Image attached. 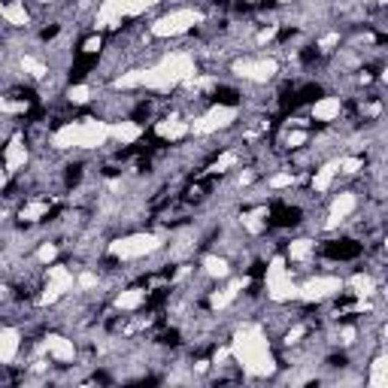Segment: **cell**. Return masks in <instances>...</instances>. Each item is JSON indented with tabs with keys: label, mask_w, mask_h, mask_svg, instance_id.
Wrapping results in <instances>:
<instances>
[{
	"label": "cell",
	"mask_w": 388,
	"mask_h": 388,
	"mask_svg": "<svg viewBox=\"0 0 388 388\" xmlns=\"http://www.w3.org/2000/svg\"><path fill=\"white\" fill-rule=\"evenodd\" d=\"M146 297H149V288H140V285L125 288V292L115 294V310H121V312H134V310H140V307L146 303Z\"/></svg>",
	"instance_id": "cell-19"
},
{
	"label": "cell",
	"mask_w": 388,
	"mask_h": 388,
	"mask_svg": "<svg viewBox=\"0 0 388 388\" xmlns=\"http://www.w3.org/2000/svg\"><path fill=\"white\" fill-rule=\"evenodd\" d=\"M201 267L210 279H228L230 273H234V270H230V261L225 258V255H203Z\"/></svg>",
	"instance_id": "cell-21"
},
{
	"label": "cell",
	"mask_w": 388,
	"mask_h": 388,
	"mask_svg": "<svg viewBox=\"0 0 388 388\" xmlns=\"http://www.w3.org/2000/svg\"><path fill=\"white\" fill-rule=\"evenodd\" d=\"M46 285L55 288V292L64 297L76 288V273H73L67 264H49L46 267Z\"/></svg>",
	"instance_id": "cell-14"
},
{
	"label": "cell",
	"mask_w": 388,
	"mask_h": 388,
	"mask_svg": "<svg viewBox=\"0 0 388 388\" xmlns=\"http://www.w3.org/2000/svg\"><path fill=\"white\" fill-rule=\"evenodd\" d=\"M316 252V240L310 237H297V240L288 243V252H285V261H294V264H307Z\"/></svg>",
	"instance_id": "cell-20"
},
{
	"label": "cell",
	"mask_w": 388,
	"mask_h": 388,
	"mask_svg": "<svg viewBox=\"0 0 388 388\" xmlns=\"http://www.w3.org/2000/svg\"><path fill=\"white\" fill-rule=\"evenodd\" d=\"M0 15H3V0H0Z\"/></svg>",
	"instance_id": "cell-41"
},
{
	"label": "cell",
	"mask_w": 388,
	"mask_h": 388,
	"mask_svg": "<svg viewBox=\"0 0 388 388\" xmlns=\"http://www.w3.org/2000/svg\"><path fill=\"white\" fill-rule=\"evenodd\" d=\"M264 288H267V297L273 303L297 301V282L292 279V270H288V261L282 255H273V258H270L267 273H264Z\"/></svg>",
	"instance_id": "cell-7"
},
{
	"label": "cell",
	"mask_w": 388,
	"mask_h": 388,
	"mask_svg": "<svg viewBox=\"0 0 388 388\" xmlns=\"http://www.w3.org/2000/svg\"><path fill=\"white\" fill-rule=\"evenodd\" d=\"M55 258H58V246H55V243H43V246L37 249V261L43 264V267L55 264Z\"/></svg>",
	"instance_id": "cell-31"
},
{
	"label": "cell",
	"mask_w": 388,
	"mask_h": 388,
	"mask_svg": "<svg viewBox=\"0 0 388 388\" xmlns=\"http://www.w3.org/2000/svg\"><path fill=\"white\" fill-rule=\"evenodd\" d=\"M279 3H294V0H279Z\"/></svg>",
	"instance_id": "cell-40"
},
{
	"label": "cell",
	"mask_w": 388,
	"mask_h": 388,
	"mask_svg": "<svg viewBox=\"0 0 388 388\" xmlns=\"http://www.w3.org/2000/svg\"><path fill=\"white\" fill-rule=\"evenodd\" d=\"M307 140H310L307 130H288V134H285V146L288 149H301Z\"/></svg>",
	"instance_id": "cell-32"
},
{
	"label": "cell",
	"mask_w": 388,
	"mask_h": 388,
	"mask_svg": "<svg viewBox=\"0 0 388 388\" xmlns=\"http://www.w3.org/2000/svg\"><path fill=\"white\" fill-rule=\"evenodd\" d=\"M303 334H307V328H303V325H294L292 331L285 334V346H294V343H301V337H303Z\"/></svg>",
	"instance_id": "cell-35"
},
{
	"label": "cell",
	"mask_w": 388,
	"mask_h": 388,
	"mask_svg": "<svg viewBox=\"0 0 388 388\" xmlns=\"http://www.w3.org/2000/svg\"><path fill=\"white\" fill-rule=\"evenodd\" d=\"M237 115H240V110H237V106H230V103H216V106H210L206 112L194 115V119H188V130H192L194 137L219 134V130H228L230 125H234Z\"/></svg>",
	"instance_id": "cell-8"
},
{
	"label": "cell",
	"mask_w": 388,
	"mask_h": 388,
	"mask_svg": "<svg viewBox=\"0 0 388 388\" xmlns=\"http://www.w3.org/2000/svg\"><path fill=\"white\" fill-rule=\"evenodd\" d=\"M230 358L252 379H264L276 373V355L270 349V340L264 337L261 325H243L230 340Z\"/></svg>",
	"instance_id": "cell-2"
},
{
	"label": "cell",
	"mask_w": 388,
	"mask_h": 388,
	"mask_svg": "<svg viewBox=\"0 0 388 388\" xmlns=\"http://www.w3.org/2000/svg\"><path fill=\"white\" fill-rule=\"evenodd\" d=\"M358 210V194L355 192H340L331 201V212H328V221H325V230H334L340 228L346 219L352 216V212Z\"/></svg>",
	"instance_id": "cell-11"
},
{
	"label": "cell",
	"mask_w": 388,
	"mask_h": 388,
	"mask_svg": "<svg viewBox=\"0 0 388 388\" xmlns=\"http://www.w3.org/2000/svg\"><path fill=\"white\" fill-rule=\"evenodd\" d=\"M203 10L197 6H176V10L158 15L152 24H149V34L155 40H176V37H185L188 31H194L197 24H203Z\"/></svg>",
	"instance_id": "cell-5"
},
{
	"label": "cell",
	"mask_w": 388,
	"mask_h": 388,
	"mask_svg": "<svg viewBox=\"0 0 388 388\" xmlns=\"http://www.w3.org/2000/svg\"><path fill=\"white\" fill-rule=\"evenodd\" d=\"M355 337H358V331H355V328H343V331H340V343L343 346H352Z\"/></svg>",
	"instance_id": "cell-37"
},
{
	"label": "cell",
	"mask_w": 388,
	"mask_h": 388,
	"mask_svg": "<svg viewBox=\"0 0 388 388\" xmlns=\"http://www.w3.org/2000/svg\"><path fill=\"white\" fill-rule=\"evenodd\" d=\"M334 179H337V158L334 161H328V164H321V167L316 170V176H312V192L316 194H325L328 188L334 185Z\"/></svg>",
	"instance_id": "cell-23"
},
{
	"label": "cell",
	"mask_w": 388,
	"mask_h": 388,
	"mask_svg": "<svg viewBox=\"0 0 388 388\" xmlns=\"http://www.w3.org/2000/svg\"><path fill=\"white\" fill-rule=\"evenodd\" d=\"M6 185H10V173H6V170H0V192H3Z\"/></svg>",
	"instance_id": "cell-38"
},
{
	"label": "cell",
	"mask_w": 388,
	"mask_h": 388,
	"mask_svg": "<svg viewBox=\"0 0 388 388\" xmlns=\"http://www.w3.org/2000/svg\"><path fill=\"white\" fill-rule=\"evenodd\" d=\"M110 140V121L103 119H76L64 121L52 134L55 149H101Z\"/></svg>",
	"instance_id": "cell-3"
},
{
	"label": "cell",
	"mask_w": 388,
	"mask_h": 388,
	"mask_svg": "<svg viewBox=\"0 0 388 388\" xmlns=\"http://www.w3.org/2000/svg\"><path fill=\"white\" fill-rule=\"evenodd\" d=\"M22 352V331L19 328H0V367L12 364Z\"/></svg>",
	"instance_id": "cell-16"
},
{
	"label": "cell",
	"mask_w": 388,
	"mask_h": 388,
	"mask_svg": "<svg viewBox=\"0 0 388 388\" xmlns=\"http://www.w3.org/2000/svg\"><path fill=\"white\" fill-rule=\"evenodd\" d=\"M161 249H164V237L152 234V230L125 234V237H119V240H112L110 246H106L110 258H115V261H140V258H149V255H155Z\"/></svg>",
	"instance_id": "cell-6"
},
{
	"label": "cell",
	"mask_w": 388,
	"mask_h": 388,
	"mask_svg": "<svg viewBox=\"0 0 388 388\" xmlns=\"http://www.w3.org/2000/svg\"><path fill=\"white\" fill-rule=\"evenodd\" d=\"M161 0H103L94 12L92 28L101 34V31H115L121 28L125 19H137V15L149 12L152 6H158Z\"/></svg>",
	"instance_id": "cell-4"
},
{
	"label": "cell",
	"mask_w": 388,
	"mask_h": 388,
	"mask_svg": "<svg viewBox=\"0 0 388 388\" xmlns=\"http://www.w3.org/2000/svg\"><path fill=\"white\" fill-rule=\"evenodd\" d=\"M294 183H297V176H294L292 170H285V173H276V176H270V179H267V185L273 188V192H282V188H292Z\"/></svg>",
	"instance_id": "cell-29"
},
{
	"label": "cell",
	"mask_w": 388,
	"mask_h": 388,
	"mask_svg": "<svg viewBox=\"0 0 388 388\" xmlns=\"http://www.w3.org/2000/svg\"><path fill=\"white\" fill-rule=\"evenodd\" d=\"M197 76V61L192 52H170L158 58L155 64H146V67L128 70L121 76L112 79L115 92H134V88H149V92L158 94H170L176 92L179 85H188Z\"/></svg>",
	"instance_id": "cell-1"
},
{
	"label": "cell",
	"mask_w": 388,
	"mask_h": 388,
	"mask_svg": "<svg viewBox=\"0 0 388 388\" xmlns=\"http://www.w3.org/2000/svg\"><path fill=\"white\" fill-rule=\"evenodd\" d=\"M346 285L352 288V294L358 297V301H370V297L376 294V279L370 276V273H355Z\"/></svg>",
	"instance_id": "cell-24"
},
{
	"label": "cell",
	"mask_w": 388,
	"mask_h": 388,
	"mask_svg": "<svg viewBox=\"0 0 388 388\" xmlns=\"http://www.w3.org/2000/svg\"><path fill=\"white\" fill-rule=\"evenodd\" d=\"M101 46H103V40H101V34H97V37H92V40H85V46H82V52L94 55V52H101Z\"/></svg>",
	"instance_id": "cell-36"
},
{
	"label": "cell",
	"mask_w": 388,
	"mask_h": 388,
	"mask_svg": "<svg viewBox=\"0 0 388 388\" xmlns=\"http://www.w3.org/2000/svg\"><path fill=\"white\" fill-rule=\"evenodd\" d=\"M76 288H82V292H92V288H97V273H92V270L79 273L76 276Z\"/></svg>",
	"instance_id": "cell-33"
},
{
	"label": "cell",
	"mask_w": 388,
	"mask_h": 388,
	"mask_svg": "<svg viewBox=\"0 0 388 388\" xmlns=\"http://www.w3.org/2000/svg\"><path fill=\"white\" fill-rule=\"evenodd\" d=\"M340 115H343V97H337V94L319 97V101L310 106V119L321 121V125H331V121H337Z\"/></svg>",
	"instance_id": "cell-13"
},
{
	"label": "cell",
	"mask_w": 388,
	"mask_h": 388,
	"mask_svg": "<svg viewBox=\"0 0 388 388\" xmlns=\"http://www.w3.org/2000/svg\"><path fill=\"white\" fill-rule=\"evenodd\" d=\"M92 97H94V88H92V85H73V88H67V101H70L73 106L88 103Z\"/></svg>",
	"instance_id": "cell-28"
},
{
	"label": "cell",
	"mask_w": 388,
	"mask_h": 388,
	"mask_svg": "<svg viewBox=\"0 0 388 388\" xmlns=\"http://www.w3.org/2000/svg\"><path fill=\"white\" fill-rule=\"evenodd\" d=\"M230 70H234V76H240L246 82H255V85H267V82L276 79L279 73V61L276 58H237L234 64H230Z\"/></svg>",
	"instance_id": "cell-9"
},
{
	"label": "cell",
	"mask_w": 388,
	"mask_h": 388,
	"mask_svg": "<svg viewBox=\"0 0 388 388\" xmlns=\"http://www.w3.org/2000/svg\"><path fill=\"white\" fill-rule=\"evenodd\" d=\"M143 137V128L137 125V121H110V140H115V143L121 146H134L137 140Z\"/></svg>",
	"instance_id": "cell-18"
},
{
	"label": "cell",
	"mask_w": 388,
	"mask_h": 388,
	"mask_svg": "<svg viewBox=\"0 0 388 388\" xmlns=\"http://www.w3.org/2000/svg\"><path fill=\"white\" fill-rule=\"evenodd\" d=\"M40 3H55V0H40Z\"/></svg>",
	"instance_id": "cell-39"
},
{
	"label": "cell",
	"mask_w": 388,
	"mask_h": 388,
	"mask_svg": "<svg viewBox=\"0 0 388 388\" xmlns=\"http://www.w3.org/2000/svg\"><path fill=\"white\" fill-rule=\"evenodd\" d=\"M6 24H12V28H28L31 24V12L24 10V0H10V3H3V15H0Z\"/></svg>",
	"instance_id": "cell-22"
},
{
	"label": "cell",
	"mask_w": 388,
	"mask_h": 388,
	"mask_svg": "<svg viewBox=\"0 0 388 388\" xmlns=\"http://www.w3.org/2000/svg\"><path fill=\"white\" fill-rule=\"evenodd\" d=\"M22 70L28 73V76H34V79H43L46 73H49V70L43 67V64H40L37 58H31V55H24V58H22Z\"/></svg>",
	"instance_id": "cell-30"
},
{
	"label": "cell",
	"mask_w": 388,
	"mask_h": 388,
	"mask_svg": "<svg viewBox=\"0 0 388 388\" xmlns=\"http://www.w3.org/2000/svg\"><path fill=\"white\" fill-rule=\"evenodd\" d=\"M43 349L52 355L58 364H67V361L76 358V343H73L70 337H64V334H46L43 337Z\"/></svg>",
	"instance_id": "cell-15"
},
{
	"label": "cell",
	"mask_w": 388,
	"mask_h": 388,
	"mask_svg": "<svg viewBox=\"0 0 388 388\" xmlns=\"http://www.w3.org/2000/svg\"><path fill=\"white\" fill-rule=\"evenodd\" d=\"M43 216H49V203L46 201H31V203H24L19 210L22 221H40Z\"/></svg>",
	"instance_id": "cell-26"
},
{
	"label": "cell",
	"mask_w": 388,
	"mask_h": 388,
	"mask_svg": "<svg viewBox=\"0 0 388 388\" xmlns=\"http://www.w3.org/2000/svg\"><path fill=\"white\" fill-rule=\"evenodd\" d=\"M346 282L340 276H310L307 282L297 285V301L303 303H325L331 301V297L343 294Z\"/></svg>",
	"instance_id": "cell-10"
},
{
	"label": "cell",
	"mask_w": 388,
	"mask_h": 388,
	"mask_svg": "<svg viewBox=\"0 0 388 388\" xmlns=\"http://www.w3.org/2000/svg\"><path fill=\"white\" fill-rule=\"evenodd\" d=\"M155 134H158L161 140H167V143H176V140L192 134V130H188V119H176V115H170V119L155 121Z\"/></svg>",
	"instance_id": "cell-17"
},
{
	"label": "cell",
	"mask_w": 388,
	"mask_h": 388,
	"mask_svg": "<svg viewBox=\"0 0 388 388\" xmlns=\"http://www.w3.org/2000/svg\"><path fill=\"white\" fill-rule=\"evenodd\" d=\"M334 46H340V34H337V31H334V34H325V37H321L319 43H316V49H321V52H331Z\"/></svg>",
	"instance_id": "cell-34"
},
{
	"label": "cell",
	"mask_w": 388,
	"mask_h": 388,
	"mask_svg": "<svg viewBox=\"0 0 388 388\" xmlns=\"http://www.w3.org/2000/svg\"><path fill=\"white\" fill-rule=\"evenodd\" d=\"M237 161H240V152H234V149H230V152H221L219 158L210 164V170L212 173H228L230 167H237Z\"/></svg>",
	"instance_id": "cell-27"
},
{
	"label": "cell",
	"mask_w": 388,
	"mask_h": 388,
	"mask_svg": "<svg viewBox=\"0 0 388 388\" xmlns=\"http://www.w3.org/2000/svg\"><path fill=\"white\" fill-rule=\"evenodd\" d=\"M24 164H28V143H24L22 134H12L10 143L3 146V170L10 173H22Z\"/></svg>",
	"instance_id": "cell-12"
},
{
	"label": "cell",
	"mask_w": 388,
	"mask_h": 388,
	"mask_svg": "<svg viewBox=\"0 0 388 388\" xmlns=\"http://www.w3.org/2000/svg\"><path fill=\"white\" fill-rule=\"evenodd\" d=\"M370 388H385L388 385V358L385 352H379L373 361H370V376H367Z\"/></svg>",
	"instance_id": "cell-25"
}]
</instances>
